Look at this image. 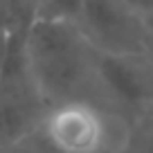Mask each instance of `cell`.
Wrapping results in <instances>:
<instances>
[{
  "instance_id": "obj_1",
  "label": "cell",
  "mask_w": 153,
  "mask_h": 153,
  "mask_svg": "<svg viewBox=\"0 0 153 153\" xmlns=\"http://www.w3.org/2000/svg\"><path fill=\"white\" fill-rule=\"evenodd\" d=\"M25 59L48 108L86 101L106 110L97 83V52L74 23L36 20L25 38Z\"/></svg>"
},
{
  "instance_id": "obj_2",
  "label": "cell",
  "mask_w": 153,
  "mask_h": 153,
  "mask_svg": "<svg viewBox=\"0 0 153 153\" xmlns=\"http://www.w3.org/2000/svg\"><path fill=\"white\" fill-rule=\"evenodd\" d=\"M41 131L56 153H124L131 124L86 101L50 106Z\"/></svg>"
},
{
  "instance_id": "obj_3",
  "label": "cell",
  "mask_w": 153,
  "mask_h": 153,
  "mask_svg": "<svg viewBox=\"0 0 153 153\" xmlns=\"http://www.w3.org/2000/svg\"><path fill=\"white\" fill-rule=\"evenodd\" d=\"M27 34H14L7 61L0 70V149L9 151L36 131L48 113L25 59Z\"/></svg>"
},
{
  "instance_id": "obj_4",
  "label": "cell",
  "mask_w": 153,
  "mask_h": 153,
  "mask_svg": "<svg viewBox=\"0 0 153 153\" xmlns=\"http://www.w3.org/2000/svg\"><path fill=\"white\" fill-rule=\"evenodd\" d=\"M95 68L106 110L124 117L131 126L153 113V56L149 52H97Z\"/></svg>"
},
{
  "instance_id": "obj_5",
  "label": "cell",
  "mask_w": 153,
  "mask_h": 153,
  "mask_svg": "<svg viewBox=\"0 0 153 153\" xmlns=\"http://www.w3.org/2000/svg\"><path fill=\"white\" fill-rule=\"evenodd\" d=\"M76 27L99 54H142L149 45L144 18L124 0H83Z\"/></svg>"
},
{
  "instance_id": "obj_6",
  "label": "cell",
  "mask_w": 153,
  "mask_h": 153,
  "mask_svg": "<svg viewBox=\"0 0 153 153\" xmlns=\"http://www.w3.org/2000/svg\"><path fill=\"white\" fill-rule=\"evenodd\" d=\"M83 0H34L36 20L50 23H74L79 20Z\"/></svg>"
},
{
  "instance_id": "obj_7",
  "label": "cell",
  "mask_w": 153,
  "mask_h": 153,
  "mask_svg": "<svg viewBox=\"0 0 153 153\" xmlns=\"http://www.w3.org/2000/svg\"><path fill=\"white\" fill-rule=\"evenodd\" d=\"M124 153H153V113L131 126Z\"/></svg>"
},
{
  "instance_id": "obj_8",
  "label": "cell",
  "mask_w": 153,
  "mask_h": 153,
  "mask_svg": "<svg viewBox=\"0 0 153 153\" xmlns=\"http://www.w3.org/2000/svg\"><path fill=\"white\" fill-rule=\"evenodd\" d=\"M11 29L9 25L5 23V18L0 16V70H2V65H5L7 61V54H9V48H11Z\"/></svg>"
},
{
  "instance_id": "obj_9",
  "label": "cell",
  "mask_w": 153,
  "mask_h": 153,
  "mask_svg": "<svg viewBox=\"0 0 153 153\" xmlns=\"http://www.w3.org/2000/svg\"><path fill=\"white\" fill-rule=\"evenodd\" d=\"M124 2L140 16V18H149V16H153V0H124Z\"/></svg>"
},
{
  "instance_id": "obj_10",
  "label": "cell",
  "mask_w": 153,
  "mask_h": 153,
  "mask_svg": "<svg viewBox=\"0 0 153 153\" xmlns=\"http://www.w3.org/2000/svg\"><path fill=\"white\" fill-rule=\"evenodd\" d=\"M144 27H146V34H149V38H153V16L144 18Z\"/></svg>"
},
{
  "instance_id": "obj_11",
  "label": "cell",
  "mask_w": 153,
  "mask_h": 153,
  "mask_svg": "<svg viewBox=\"0 0 153 153\" xmlns=\"http://www.w3.org/2000/svg\"><path fill=\"white\" fill-rule=\"evenodd\" d=\"M146 52L153 56V38H149V45H146Z\"/></svg>"
},
{
  "instance_id": "obj_12",
  "label": "cell",
  "mask_w": 153,
  "mask_h": 153,
  "mask_svg": "<svg viewBox=\"0 0 153 153\" xmlns=\"http://www.w3.org/2000/svg\"><path fill=\"white\" fill-rule=\"evenodd\" d=\"M0 153H11V151H2V149H0Z\"/></svg>"
}]
</instances>
